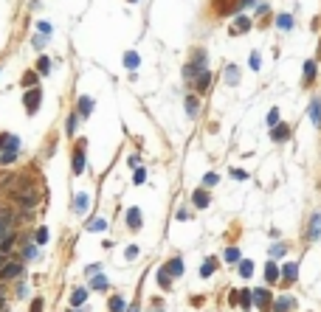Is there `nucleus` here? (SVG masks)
<instances>
[{"instance_id":"nucleus-1","label":"nucleus","mask_w":321,"mask_h":312,"mask_svg":"<svg viewBox=\"0 0 321 312\" xmlns=\"http://www.w3.org/2000/svg\"><path fill=\"white\" fill-rule=\"evenodd\" d=\"M23 104H25V110H28V112H34L37 107L43 104V90H40V88H31V90L23 96Z\"/></svg>"},{"instance_id":"nucleus-2","label":"nucleus","mask_w":321,"mask_h":312,"mask_svg":"<svg viewBox=\"0 0 321 312\" xmlns=\"http://www.w3.org/2000/svg\"><path fill=\"white\" fill-rule=\"evenodd\" d=\"M17 276H23V265H17V262H6V265L0 267V279L3 281L17 279Z\"/></svg>"},{"instance_id":"nucleus-3","label":"nucleus","mask_w":321,"mask_h":312,"mask_svg":"<svg viewBox=\"0 0 321 312\" xmlns=\"http://www.w3.org/2000/svg\"><path fill=\"white\" fill-rule=\"evenodd\" d=\"M17 202L23 205V208H34L37 202H40V197H37V191H17Z\"/></svg>"},{"instance_id":"nucleus-4","label":"nucleus","mask_w":321,"mask_h":312,"mask_svg":"<svg viewBox=\"0 0 321 312\" xmlns=\"http://www.w3.org/2000/svg\"><path fill=\"white\" fill-rule=\"evenodd\" d=\"M166 273H169V276H175V279H181V276H183V259L181 256H175V259H169V262H166Z\"/></svg>"},{"instance_id":"nucleus-5","label":"nucleus","mask_w":321,"mask_h":312,"mask_svg":"<svg viewBox=\"0 0 321 312\" xmlns=\"http://www.w3.org/2000/svg\"><path fill=\"white\" fill-rule=\"evenodd\" d=\"M253 304H256L259 310H268V307H271V292L265 290V287L253 290Z\"/></svg>"},{"instance_id":"nucleus-6","label":"nucleus","mask_w":321,"mask_h":312,"mask_svg":"<svg viewBox=\"0 0 321 312\" xmlns=\"http://www.w3.org/2000/svg\"><path fill=\"white\" fill-rule=\"evenodd\" d=\"M307 239H321V214H313V217H310Z\"/></svg>"},{"instance_id":"nucleus-7","label":"nucleus","mask_w":321,"mask_h":312,"mask_svg":"<svg viewBox=\"0 0 321 312\" xmlns=\"http://www.w3.org/2000/svg\"><path fill=\"white\" fill-rule=\"evenodd\" d=\"M271 138H274L276 144L287 141V138H290V127H287V124H276L274 130H271Z\"/></svg>"},{"instance_id":"nucleus-8","label":"nucleus","mask_w":321,"mask_h":312,"mask_svg":"<svg viewBox=\"0 0 321 312\" xmlns=\"http://www.w3.org/2000/svg\"><path fill=\"white\" fill-rule=\"evenodd\" d=\"M307 112H310V121L316 124V127H321V99H319V96L310 101V110Z\"/></svg>"},{"instance_id":"nucleus-9","label":"nucleus","mask_w":321,"mask_h":312,"mask_svg":"<svg viewBox=\"0 0 321 312\" xmlns=\"http://www.w3.org/2000/svg\"><path fill=\"white\" fill-rule=\"evenodd\" d=\"M85 166H88V160H85V149L79 146V149L73 152V175H82Z\"/></svg>"},{"instance_id":"nucleus-10","label":"nucleus","mask_w":321,"mask_h":312,"mask_svg":"<svg viewBox=\"0 0 321 312\" xmlns=\"http://www.w3.org/2000/svg\"><path fill=\"white\" fill-rule=\"evenodd\" d=\"M141 223H144V220H141V211H138L136 205H133V208H127V225H130L133 231H138Z\"/></svg>"},{"instance_id":"nucleus-11","label":"nucleus","mask_w":321,"mask_h":312,"mask_svg":"<svg viewBox=\"0 0 321 312\" xmlns=\"http://www.w3.org/2000/svg\"><path fill=\"white\" fill-rule=\"evenodd\" d=\"M91 110H93V99H91V96H82V99H79V107H76V115H79V118H88V115H91Z\"/></svg>"},{"instance_id":"nucleus-12","label":"nucleus","mask_w":321,"mask_h":312,"mask_svg":"<svg viewBox=\"0 0 321 312\" xmlns=\"http://www.w3.org/2000/svg\"><path fill=\"white\" fill-rule=\"evenodd\" d=\"M282 279L285 281H296L298 279V265L296 262H287L285 267H282Z\"/></svg>"},{"instance_id":"nucleus-13","label":"nucleus","mask_w":321,"mask_h":312,"mask_svg":"<svg viewBox=\"0 0 321 312\" xmlns=\"http://www.w3.org/2000/svg\"><path fill=\"white\" fill-rule=\"evenodd\" d=\"M138 65H141V56H138L136 51H127V54H124V67L130 70V73H133Z\"/></svg>"},{"instance_id":"nucleus-14","label":"nucleus","mask_w":321,"mask_h":312,"mask_svg":"<svg viewBox=\"0 0 321 312\" xmlns=\"http://www.w3.org/2000/svg\"><path fill=\"white\" fill-rule=\"evenodd\" d=\"M208 85H211V73H208V67H206V70H200V73L195 76V88L197 90H206Z\"/></svg>"},{"instance_id":"nucleus-15","label":"nucleus","mask_w":321,"mask_h":312,"mask_svg":"<svg viewBox=\"0 0 321 312\" xmlns=\"http://www.w3.org/2000/svg\"><path fill=\"white\" fill-rule=\"evenodd\" d=\"M88 205H91V197H88V194H76V200H73V211L85 214L88 211Z\"/></svg>"},{"instance_id":"nucleus-16","label":"nucleus","mask_w":321,"mask_h":312,"mask_svg":"<svg viewBox=\"0 0 321 312\" xmlns=\"http://www.w3.org/2000/svg\"><path fill=\"white\" fill-rule=\"evenodd\" d=\"M287 310H293V298H290V295H282V298L274 304V312H287Z\"/></svg>"},{"instance_id":"nucleus-17","label":"nucleus","mask_w":321,"mask_h":312,"mask_svg":"<svg viewBox=\"0 0 321 312\" xmlns=\"http://www.w3.org/2000/svg\"><path fill=\"white\" fill-rule=\"evenodd\" d=\"M197 110H200V101H197V96H186V115H192V118H195Z\"/></svg>"},{"instance_id":"nucleus-18","label":"nucleus","mask_w":321,"mask_h":312,"mask_svg":"<svg viewBox=\"0 0 321 312\" xmlns=\"http://www.w3.org/2000/svg\"><path fill=\"white\" fill-rule=\"evenodd\" d=\"M192 202H195L197 208H206V205H208V194L203 189H197L195 194H192Z\"/></svg>"},{"instance_id":"nucleus-19","label":"nucleus","mask_w":321,"mask_h":312,"mask_svg":"<svg viewBox=\"0 0 321 312\" xmlns=\"http://www.w3.org/2000/svg\"><path fill=\"white\" fill-rule=\"evenodd\" d=\"M85 301H88V290H85V287L73 290V295H70V304H73V307H82Z\"/></svg>"},{"instance_id":"nucleus-20","label":"nucleus","mask_w":321,"mask_h":312,"mask_svg":"<svg viewBox=\"0 0 321 312\" xmlns=\"http://www.w3.org/2000/svg\"><path fill=\"white\" fill-rule=\"evenodd\" d=\"M276 25H279V31H290V28H293V17H290V14H279V17H276Z\"/></svg>"},{"instance_id":"nucleus-21","label":"nucleus","mask_w":321,"mask_h":312,"mask_svg":"<svg viewBox=\"0 0 321 312\" xmlns=\"http://www.w3.org/2000/svg\"><path fill=\"white\" fill-rule=\"evenodd\" d=\"M279 276H282V273H279V267H276L274 262H268V265H265V279H268V281H276Z\"/></svg>"},{"instance_id":"nucleus-22","label":"nucleus","mask_w":321,"mask_h":312,"mask_svg":"<svg viewBox=\"0 0 321 312\" xmlns=\"http://www.w3.org/2000/svg\"><path fill=\"white\" fill-rule=\"evenodd\" d=\"M313 79H316V62H313V59H307V62H304V82H313Z\"/></svg>"},{"instance_id":"nucleus-23","label":"nucleus","mask_w":321,"mask_h":312,"mask_svg":"<svg viewBox=\"0 0 321 312\" xmlns=\"http://www.w3.org/2000/svg\"><path fill=\"white\" fill-rule=\"evenodd\" d=\"M88 231H93V234H102V231H107V220H102V217H99V220H93V223L88 225Z\"/></svg>"},{"instance_id":"nucleus-24","label":"nucleus","mask_w":321,"mask_h":312,"mask_svg":"<svg viewBox=\"0 0 321 312\" xmlns=\"http://www.w3.org/2000/svg\"><path fill=\"white\" fill-rule=\"evenodd\" d=\"M9 225H12V217H6V214H3V217H0V242L9 236Z\"/></svg>"},{"instance_id":"nucleus-25","label":"nucleus","mask_w":321,"mask_h":312,"mask_svg":"<svg viewBox=\"0 0 321 312\" xmlns=\"http://www.w3.org/2000/svg\"><path fill=\"white\" fill-rule=\"evenodd\" d=\"M251 273H253V262H251V259H242V262H240V276H242V279H248Z\"/></svg>"},{"instance_id":"nucleus-26","label":"nucleus","mask_w":321,"mask_h":312,"mask_svg":"<svg viewBox=\"0 0 321 312\" xmlns=\"http://www.w3.org/2000/svg\"><path fill=\"white\" fill-rule=\"evenodd\" d=\"M91 287H93V290H107V287H110V281L104 279V276H93V279H91Z\"/></svg>"},{"instance_id":"nucleus-27","label":"nucleus","mask_w":321,"mask_h":312,"mask_svg":"<svg viewBox=\"0 0 321 312\" xmlns=\"http://www.w3.org/2000/svg\"><path fill=\"white\" fill-rule=\"evenodd\" d=\"M234 22H237V25H234V34H240V31L245 34L248 28H251V20H248V17H237Z\"/></svg>"},{"instance_id":"nucleus-28","label":"nucleus","mask_w":321,"mask_h":312,"mask_svg":"<svg viewBox=\"0 0 321 312\" xmlns=\"http://www.w3.org/2000/svg\"><path fill=\"white\" fill-rule=\"evenodd\" d=\"M240 304H242V310H251V304H253V290H242Z\"/></svg>"},{"instance_id":"nucleus-29","label":"nucleus","mask_w":321,"mask_h":312,"mask_svg":"<svg viewBox=\"0 0 321 312\" xmlns=\"http://www.w3.org/2000/svg\"><path fill=\"white\" fill-rule=\"evenodd\" d=\"M37 70H40L43 76H48V73H51V59H48V56H40V62H37Z\"/></svg>"},{"instance_id":"nucleus-30","label":"nucleus","mask_w":321,"mask_h":312,"mask_svg":"<svg viewBox=\"0 0 321 312\" xmlns=\"http://www.w3.org/2000/svg\"><path fill=\"white\" fill-rule=\"evenodd\" d=\"M110 312H124V298H121V295H113V298H110Z\"/></svg>"},{"instance_id":"nucleus-31","label":"nucleus","mask_w":321,"mask_h":312,"mask_svg":"<svg viewBox=\"0 0 321 312\" xmlns=\"http://www.w3.org/2000/svg\"><path fill=\"white\" fill-rule=\"evenodd\" d=\"M3 152H20V138H17V135H9V144H6Z\"/></svg>"},{"instance_id":"nucleus-32","label":"nucleus","mask_w":321,"mask_h":312,"mask_svg":"<svg viewBox=\"0 0 321 312\" xmlns=\"http://www.w3.org/2000/svg\"><path fill=\"white\" fill-rule=\"evenodd\" d=\"M12 250H14V236L9 234L3 242H0V253H12Z\"/></svg>"},{"instance_id":"nucleus-33","label":"nucleus","mask_w":321,"mask_h":312,"mask_svg":"<svg viewBox=\"0 0 321 312\" xmlns=\"http://www.w3.org/2000/svg\"><path fill=\"white\" fill-rule=\"evenodd\" d=\"M31 45H34L37 51H43V48L48 45V34H37L34 40H31Z\"/></svg>"},{"instance_id":"nucleus-34","label":"nucleus","mask_w":321,"mask_h":312,"mask_svg":"<svg viewBox=\"0 0 321 312\" xmlns=\"http://www.w3.org/2000/svg\"><path fill=\"white\" fill-rule=\"evenodd\" d=\"M237 79H240L237 65H229V70H226V82H229V85H237Z\"/></svg>"},{"instance_id":"nucleus-35","label":"nucleus","mask_w":321,"mask_h":312,"mask_svg":"<svg viewBox=\"0 0 321 312\" xmlns=\"http://www.w3.org/2000/svg\"><path fill=\"white\" fill-rule=\"evenodd\" d=\"M214 265H217L214 259H206V265H203V270H200V276H203V279H208V276L214 273Z\"/></svg>"},{"instance_id":"nucleus-36","label":"nucleus","mask_w":321,"mask_h":312,"mask_svg":"<svg viewBox=\"0 0 321 312\" xmlns=\"http://www.w3.org/2000/svg\"><path fill=\"white\" fill-rule=\"evenodd\" d=\"M34 239H37V245H46V242H48V228H37Z\"/></svg>"},{"instance_id":"nucleus-37","label":"nucleus","mask_w":321,"mask_h":312,"mask_svg":"<svg viewBox=\"0 0 321 312\" xmlns=\"http://www.w3.org/2000/svg\"><path fill=\"white\" fill-rule=\"evenodd\" d=\"M217 183H220V178L214 175V172H208L206 178H203V186H206V189H211V186H217Z\"/></svg>"},{"instance_id":"nucleus-38","label":"nucleus","mask_w":321,"mask_h":312,"mask_svg":"<svg viewBox=\"0 0 321 312\" xmlns=\"http://www.w3.org/2000/svg\"><path fill=\"white\" fill-rule=\"evenodd\" d=\"M226 262H240V247H229L226 250Z\"/></svg>"},{"instance_id":"nucleus-39","label":"nucleus","mask_w":321,"mask_h":312,"mask_svg":"<svg viewBox=\"0 0 321 312\" xmlns=\"http://www.w3.org/2000/svg\"><path fill=\"white\" fill-rule=\"evenodd\" d=\"M37 256V245H31V242H28V245L23 247V259H34Z\"/></svg>"},{"instance_id":"nucleus-40","label":"nucleus","mask_w":321,"mask_h":312,"mask_svg":"<svg viewBox=\"0 0 321 312\" xmlns=\"http://www.w3.org/2000/svg\"><path fill=\"white\" fill-rule=\"evenodd\" d=\"M144 180H147V172H144V169H136V175H133V183H136V186H141Z\"/></svg>"},{"instance_id":"nucleus-41","label":"nucleus","mask_w":321,"mask_h":312,"mask_svg":"<svg viewBox=\"0 0 321 312\" xmlns=\"http://www.w3.org/2000/svg\"><path fill=\"white\" fill-rule=\"evenodd\" d=\"M248 65H251V70H259V65H262V59H259V54H256V51L251 54V59H248Z\"/></svg>"},{"instance_id":"nucleus-42","label":"nucleus","mask_w":321,"mask_h":312,"mask_svg":"<svg viewBox=\"0 0 321 312\" xmlns=\"http://www.w3.org/2000/svg\"><path fill=\"white\" fill-rule=\"evenodd\" d=\"M276 124H279V110H271V112H268V127L274 130Z\"/></svg>"},{"instance_id":"nucleus-43","label":"nucleus","mask_w":321,"mask_h":312,"mask_svg":"<svg viewBox=\"0 0 321 312\" xmlns=\"http://www.w3.org/2000/svg\"><path fill=\"white\" fill-rule=\"evenodd\" d=\"M158 284L163 287V290L169 287V273H166V270H160V273H158Z\"/></svg>"},{"instance_id":"nucleus-44","label":"nucleus","mask_w":321,"mask_h":312,"mask_svg":"<svg viewBox=\"0 0 321 312\" xmlns=\"http://www.w3.org/2000/svg\"><path fill=\"white\" fill-rule=\"evenodd\" d=\"M17 160V152H3L0 155V163H14Z\"/></svg>"},{"instance_id":"nucleus-45","label":"nucleus","mask_w":321,"mask_h":312,"mask_svg":"<svg viewBox=\"0 0 321 312\" xmlns=\"http://www.w3.org/2000/svg\"><path fill=\"white\" fill-rule=\"evenodd\" d=\"M285 250H287L285 245H274V247H271V256H274V259H279V256H285Z\"/></svg>"},{"instance_id":"nucleus-46","label":"nucleus","mask_w":321,"mask_h":312,"mask_svg":"<svg viewBox=\"0 0 321 312\" xmlns=\"http://www.w3.org/2000/svg\"><path fill=\"white\" fill-rule=\"evenodd\" d=\"M34 82H37V73H34V70H31V73H25V76H23V85H25V88H31Z\"/></svg>"},{"instance_id":"nucleus-47","label":"nucleus","mask_w":321,"mask_h":312,"mask_svg":"<svg viewBox=\"0 0 321 312\" xmlns=\"http://www.w3.org/2000/svg\"><path fill=\"white\" fill-rule=\"evenodd\" d=\"M99 270H102L99 265H88V267H85V276H91L93 279V276H99Z\"/></svg>"},{"instance_id":"nucleus-48","label":"nucleus","mask_w":321,"mask_h":312,"mask_svg":"<svg viewBox=\"0 0 321 312\" xmlns=\"http://www.w3.org/2000/svg\"><path fill=\"white\" fill-rule=\"evenodd\" d=\"M37 28H40V31H43V34H48V37H51V22L40 20V22H37Z\"/></svg>"},{"instance_id":"nucleus-49","label":"nucleus","mask_w":321,"mask_h":312,"mask_svg":"<svg viewBox=\"0 0 321 312\" xmlns=\"http://www.w3.org/2000/svg\"><path fill=\"white\" fill-rule=\"evenodd\" d=\"M127 259L133 262V259H138V245H130L127 247Z\"/></svg>"},{"instance_id":"nucleus-50","label":"nucleus","mask_w":321,"mask_h":312,"mask_svg":"<svg viewBox=\"0 0 321 312\" xmlns=\"http://www.w3.org/2000/svg\"><path fill=\"white\" fill-rule=\"evenodd\" d=\"M231 178H237V180H248V175H245L242 169H231Z\"/></svg>"},{"instance_id":"nucleus-51","label":"nucleus","mask_w":321,"mask_h":312,"mask_svg":"<svg viewBox=\"0 0 321 312\" xmlns=\"http://www.w3.org/2000/svg\"><path fill=\"white\" fill-rule=\"evenodd\" d=\"M127 163H130L133 169H141V160H138V155H130V157H127Z\"/></svg>"},{"instance_id":"nucleus-52","label":"nucleus","mask_w":321,"mask_h":312,"mask_svg":"<svg viewBox=\"0 0 321 312\" xmlns=\"http://www.w3.org/2000/svg\"><path fill=\"white\" fill-rule=\"evenodd\" d=\"M31 312H43V298H34V301H31Z\"/></svg>"},{"instance_id":"nucleus-53","label":"nucleus","mask_w":321,"mask_h":312,"mask_svg":"<svg viewBox=\"0 0 321 312\" xmlns=\"http://www.w3.org/2000/svg\"><path fill=\"white\" fill-rule=\"evenodd\" d=\"M73 130H76V115H70L68 118V135H73Z\"/></svg>"},{"instance_id":"nucleus-54","label":"nucleus","mask_w":321,"mask_h":312,"mask_svg":"<svg viewBox=\"0 0 321 312\" xmlns=\"http://www.w3.org/2000/svg\"><path fill=\"white\" fill-rule=\"evenodd\" d=\"M253 3H256V0H240V3H237V11H240V9H248V6H253Z\"/></svg>"},{"instance_id":"nucleus-55","label":"nucleus","mask_w":321,"mask_h":312,"mask_svg":"<svg viewBox=\"0 0 321 312\" xmlns=\"http://www.w3.org/2000/svg\"><path fill=\"white\" fill-rule=\"evenodd\" d=\"M6 144H9V133L0 135V149H6Z\"/></svg>"},{"instance_id":"nucleus-56","label":"nucleus","mask_w":321,"mask_h":312,"mask_svg":"<svg viewBox=\"0 0 321 312\" xmlns=\"http://www.w3.org/2000/svg\"><path fill=\"white\" fill-rule=\"evenodd\" d=\"M268 11V3H256V14H265Z\"/></svg>"},{"instance_id":"nucleus-57","label":"nucleus","mask_w":321,"mask_h":312,"mask_svg":"<svg viewBox=\"0 0 321 312\" xmlns=\"http://www.w3.org/2000/svg\"><path fill=\"white\" fill-rule=\"evenodd\" d=\"M17 295H20V298H25V284H23V281L17 284Z\"/></svg>"},{"instance_id":"nucleus-58","label":"nucleus","mask_w":321,"mask_h":312,"mask_svg":"<svg viewBox=\"0 0 321 312\" xmlns=\"http://www.w3.org/2000/svg\"><path fill=\"white\" fill-rule=\"evenodd\" d=\"M3 265H6V256H3V253H0V267H3Z\"/></svg>"},{"instance_id":"nucleus-59","label":"nucleus","mask_w":321,"mask_h":312,"mask_svg":"<svg viewBox=\"0 0 321 312\" xmlns=\"http://www.w3.org/2000/svg\"><path fill=\"white\" fill-rule=\"evenodd\" d=\"M130 312H138V307H130Z\"/></svg>"},{"instance_id":"nucleus-60","label":"nucleus","mask_w":321,"mask_h":312,"mask_svg":"<svg viewBox=\"0 0 321 312\" xmlns=\"http://www.w3.org/2000/svg\"><path fill=\"white\" fill-rule=\"evenodd\" d=\"M130 3H138V0H130Z\"/></svg>"},{"instance_id":"nucleus-61","label":"nucleus","mask_w":321,"mask_h":312,"mask_svg":"<svg viewBox=\"0 0 321 312\" xmlns=\"http://www.w3.org/2000/svg\"><path fill=\"white\" fill-rule=\"evenodd\" d=\"M73 312H82V310H73Z\"/></svg>"}]
</instances>
